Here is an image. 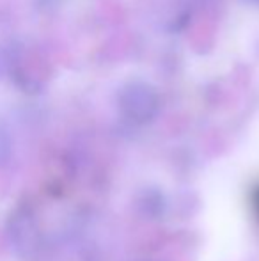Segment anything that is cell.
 Here are the masks:
<instances>
[{
	"instance_id": "cell-1",
	"label": "cell",
	"mask_w": 259,
	"mask_h": 261,
	"mask_svg": "<svg viewBox=\"0 0 259 261\" xmlns=\"http://www.w3.org/2000/svg\"><path fill=\"white\" fill-rule=\"evenodd\" d=\"M254 203H256V206H257V212H259V189H257V194H256V199H254Z\"/></svg>"
}]
</instances>
